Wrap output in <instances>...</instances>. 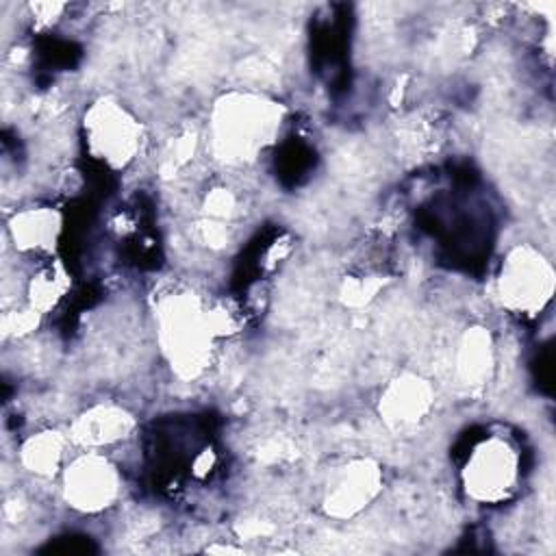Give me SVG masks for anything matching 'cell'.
I'll return each instance as SVG.
<instances>
[{"mask_svg":"<svg viewBox=\"0 0 556 556\" xmlns=\"http://www.w3.org/2000/svg\"><path fill=\"white\" fill-rule=\"evenodd\" d=\"M132 428V419L117 406H96L74 424V439L91 450L117 443Z\"/></svg>","mask_w":556,"mask_h":556,"instance_id":"52a82bcc","label":"cell"},{"mask_svg":"<svg viewBox=\"0 0 556 556\" xmlns=\"http://www.w3.org/2000/svg\"><path fill=\"white\" fill-rule=\"evenodd\" d=\"M91 152L109 165H126L139 148L137 122L115 102H100L85 119Z\"/></svg>","mask_w":556,"mask_h":556,"instance_id":"5b68a950","label":"cell"},{"mask_svg":"<svg viewBox=\"0 0 556 556\" xmlns=\"http://www.w3.org/2000/svg\"><path fill=\"white\" fill-rule=\"evenodd\" d=\"M63 456V439L56 432H41L28 439V443L22 447V460L24 465L41 476L54 473L59 467V460Z\"/></svg>","mask_w":556,"mask_h":556,"instance_id":"30bf717a","label":"cell"},{"mask_svg":"<svg viewBox=\"0 0 556 556\" xmlns=\"http://www.w3.org/2000/svg\"><path fill=\"white\" fill-rule=\"evenodd\" d=\"M428 404H430L428 387L417 378H404L389 389L384 397V413H387V419L395 424H413L428 410Z\"/></svg>","mask_w":556,"mask_h":556,"instance_id":"9c48e42d","label":"cell"},{"mask_svg":"<svg viewBox=\"0 0 556 556\" xmlns=\"http://www.w3.org/2000/svg\"><path fill=\"white\" fill-rule=\"evenodd\" d=\"M63 493L72 508L100 513L117 497L119 476L106 458L91 450L67 465L63 473Z\"/></svg>","mask_w":556,"mask_h":556,"instance_id":"3957f363","label":"cell"},{"mask_svg":"<svg viewBox=\"0 0 556 556\" xmlns=\"http://www.w3.org/2000/svg\"><path fill=\"white\" fill-rule=\"evenodd\" d=\"M280 124V106L274 102L241 96L219 106L215 115V146L226 159L245 161L261 150Z\"/></svg>","mask_w":556,"mask_h":556,"instance_id":"6da1fadb","label":"cell"},{"mask_svg":"<svg viewBox=\"0 0 556 556\" xmlns=\"http://www.w3.org/2000/svg\"><path fill=\"white\" fill-rule=\"evenodd\" d=\"M11 237L22 252H46L59 235V215L50 208H26L13 215Z\"/></svg>","mask_w":556,"mask_h":556,"instance_id":"ba28073f","label":"cell"},{"mask_svg":"<svg viewBox=\"0 0 556 556\" xmlns=\"http://www.w3.org/2000/svg\"><path fill=\"white\" fill-rule=\"evenodd\" d=\"M552 293V269L530 248L515 250L500 276L502 302L513 311L532 313L543 306Z\"/></svg>","mask_w":556,"mask_h":556,"instance_id":"277c9868","label":"cell"},{"mask_svg":"<svg viewBox=\"0 0 556 556\" xmlns=\"http://www.w3.org/2000/svg\"><path fill=\"white\" fill-rule=\"evenodd\" d=\"M517 482V454L500 437H486L467 456L463 484L476 502H500Z\"/></svg>","mask_w":556,"mask_h":556,"instance_id":"7a4b0ae2","label":"cell"},{"mask_svg":"<svg viewBox=\"0 0 556 556\" xmlns=\"http://www.w3.org/2000/svg\"><path fill=\"white\" fill-rule=\"evenodd\" d=\"M378 476L365 463L345 469L326 493V510L334 517H350L358 513L376 493Z\"/></svg>","mask_w":556,"mask_h":556,"instance_id":"8992f818","label":"cell"}]
</instances>
